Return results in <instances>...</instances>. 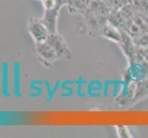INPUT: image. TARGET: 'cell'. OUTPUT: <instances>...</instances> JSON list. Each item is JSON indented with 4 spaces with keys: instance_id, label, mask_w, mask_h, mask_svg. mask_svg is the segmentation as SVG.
<instances>
[{
    "instance_id": "cell-10",
    "label": "cell",
    "mask_w": 148,
    "mask_h": 138,
    "mask_svg": "<svg viewBox=\"0 0 148 138\" xmlns=\"http://www.w3.org/2000/svg\"><path fill=\"white\" fill-rule=\"evenodd\" d=\"M138 48H148V32L143 34L138 39L134 40Z\"/></svg>"
},
{
    "instance_id": "cell-5",
    "label": "cell",
    "mask_w": 148,
    "mask_h": 138,
    "mask_svg": "<svg viewBox=\"0 0 148 138\" xmlns=\"http://www.w3.org/2000/svg\"><path fill=\"white\" fill-rule=\"evenodd\" d=\"M121 45V48L122 52L125 54V56L128 59V62H132L138 58V52H137V46L130 35L122 30L121 33V40L119 43Z\"/></svg>"
},
{
    "instance_id": "cell-4",
    "label": "cell",
    "mask_w": 148,
    "mask_h": 138,
    "mask_svg": "<svg viewBox=\"0 0 148 138\" xmlns=\"http://www.w3.org/2000/svg\"><path fill=\"white\" fill-rule=\"evenodd\" d=\"M29 33L32 34L33 40L36 43H40L45 42L49 35L51 34L46 25L43 23V21H40L36 19H30L29 25Z\"/></svg>"
},
{
    "instance_id": "cell-8",
    "label": "cell",
    "mask_w": 148,
    "mask_h": 138,
    "mask_svg": "<svg viewBox=\"0 0 148 138\" xmlns=\"http://www.w3.org/2000/svg\"><path fill=\"white\" fill-rule=\"evenodd\" d=\"M92 0H69L66 6L71 14L83 15L88 9Z\"/></svg>"
},
{
    "instance_id": "cell-12",
    "label": "cell",
    "mask_w": 148,
    "mask_h": 138,
    "mask_svg": "<svg viewBox=\"0 0 148 138\" xmlns=\"http://www.w3.org/2000/svg\"><path fill=\"white\" fill-rule=\"evenodd\" d=\"M45 10L52 9L56 7V0H42Z\"/></svg>"
},
{
    "instance_id": "cell-3",
    "label": "cell",
    "mask_w": 148,
    "mask_h": 138,
    "mask_svg": "<svg viewBox=\"0 0 148 138\" xmlns=\"http://www.w3.org/2000/svg\"><path fill=\"white\" fill-rule=\"evenodd\" d=\"M135 84L134 82H129L123 79L122 83V90L116 98V103L121 107H128L134 105V99L135 93Z\"/></svg>"
},
{
    "instance_id": "cell-6",
    "label": "cell",
    "mask_w": 148,
    "mask_h": 138,
    "mask_svg": "<svg viewBox=\"0 0 148 138\" xmlns=\"http://www.w3.org/2000/svg\"><path fill=\"white\" fill-rule=\"evenodd\" d=\"M61 8L56 6L54 8L45 10L44 17L42 21L46 25L50 33H56L57 32V19L60 13Z\"/></svg>"
},
{
    "instance_id": "cell-2",
    "label": "cell",
    "mask_w": 148,
    "mask_h": 138,
    "mask_svg": "<svg viewBox=\"0 0 148 138\" xmlns=\"http://www.w3.org/2000/svg\"><path fill=\"white\" fill-rule=\"evenodd\" d=\"M37 54L38 57L40 60V62L43 63V65L47 67H50L55 63L56 61L59 60V57L53 46L51 45L47 41L43 43H37Z\"/></svg>"
},
{
    "instance_id": "cell-7",
    "label": "cell",
    "mask_w": 148,
    "mask_h": 138,
    "mask_svg": "<svg viewBox=\"0 0 148 138\" xmlns=\"http://www.w3.org/2000/svg\"><path fill=\"white\" fill-rule=\"evenodd\" d=\"M121 33H122L121 30H120L119 28L114 26L113 24H111L110 22L108 21L104 25V27L102 28L100 36H102L106 40L111 41L113 43H120L121 40Z\"/></svg>"
},
{
    "instance_id": "cell-11",
    "label": "cell",
    "mask_w": 148,
    "mask_h": 138,
    "mask_svg": "<svg viewBox=\"0 0 148 138\" xmlns=\"http://www.w3.org/2000/svg\"><path fill=\"white\" fill-rule=\"evenodd\" d=\"M117 133H118V136L120 137H131V133L127 126H116Z\"/></svg>"
},
{
    "instance_id": "cell-9",
    "label": "cell",
    "mask_w": 148,
    "mask_h": 138,
    "mask_svg": "<svg viewBox=\"0 0 148 138\" xmlns=\"http://www.w3.org/2000/svg\"><path fill=\"white\" fill-rule=\"evenodd\" d=\"M148 97V76L135 84L134 104Z\"/></svg>"
},
{
    "instance_id": "cell-1",
    "label": "cell",
    "mask_w": 148,
    "mask_h": 138,
    "mask_svg": "<svg viewBox=\"0 0 148 138\" xmlns=\"http://www.w3.org/2000/svg\"><path fill=\"white\" fill-rule=\"evenodd\" d=\"M46 41L53 46V48L58 55L59 60H70L73 57V54L71 53L67 43H65L64 39L57 32L51 33Z\"/></svg>"
}]
</instances>
